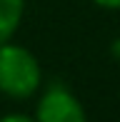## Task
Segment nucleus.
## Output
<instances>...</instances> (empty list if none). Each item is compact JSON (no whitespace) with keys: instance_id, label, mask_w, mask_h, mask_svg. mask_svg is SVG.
I'll use <instances>...</instances> for the list:
<instances>
[{"instance_id":"f03ea898","label":"nucleus","mask_w":120,"mask_h":122,"mask_svg":"<svg viewBox=\"0 0 120 122\" xmlns=\"http://www.w3.org/2000/svg\"><path fill=\"white\" fill-rule=\"evenodd\" d=\"M35 122H88L80 100L63 85H50L35 107Z\"/></svg>"},{"instance_id":"20e7f679","label":"nucleus","mask_w":120,"mask_h":122,"mask_svg":"<svg viewBox=\"0 0 120 122\" xmlns=\"http://www.w3.org/2000/svg\"><path fill=\"white\" fill-rule=\"evenodd\" d=\"M0 122H35V120L28 115H5V117H0Z\"/></svg>"},{"instance_id":"39448f33","label":"nucleus","mask_w":120,"mask_h":122,"mask_svg":"<svg viewBox=\"0 0 120 122\" xmlns=\"http://www.w3.org/2000/svg\"><path fill=\"white\" fill-rule=\"evenodd\" d=\"M93 3L105 10H120V0H93Z\"/></svg>"},{"instance_id":"f257e3e1","label":"nucleus","mask_w":120,"mask_h":122,"mask_svg":"<svg viewBox=\"0 0 120 122\" xmlns=\"http://www.w3.org/2000/svg\"><path fill=\"white\" fill-rule=\"evenodd\" d=\"M43 72L38 57L23 45H0V92L13 100H25L40 90Z\"/></svg>"},{"instance_id":"7ed1b4c3","label":"nucleus","mask_w":120,"mask_h":122,"mask_svg":"<svg viewBox=\"0 0 120 122\" xmlns=\"http://www.w3.org/2000/svg\"><path fill=\"white\" fill-rule=\"evenodd\" d=\"M25 13V0H0V45L10 42Z\"/></svg>"}]
</instances>
